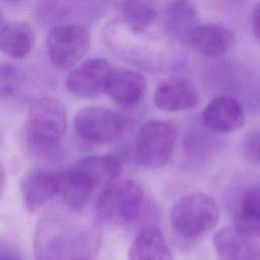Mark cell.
Here are the masks:
<instances>
[{
    "instance_id": "1",
    "label": "cell",
    "mask_w": 260,
    "mask_h": 260,
    "mask_svg": "<svg viewBox=\"0 0 260 260\" xmlns=\"http://www.w3.org/2000/svg\"><path fill=\"white\" fill-rule=\"evenodd\" d=\"M78 212H51L40 219L35 234L36 260H96L101 230Z\"/></svg>"
},
{
    "instance_id": "2",
    "label": "cell",
    "mask_w": 260,
    "mask_h": 260,
    "mask_svg": "<svg viewBox=\"0 0 260 260\" xmlns=\"http://www.w3.org/2000/svg\"><path fill=\"white\" fill-rule=\"evenodd\" d=\"M67 128V114L63 104L53 98L37 100L29 108L26 138L37 150H49L63 138Z\"/></svg>"
},
{
    "instance_id": "3",
    "label": "cell",
    "mask_w": 260,
    "mask_h": 260,
    "mask_svg": "<svg viewBox=\"0 0 260 260\" xmlns=\"http://www.w3.org/2000/svg\"><path fill=\"white\" fill-rule=\"evenodd\" d=\"M170 219L179 236L192 240L202 237L217 224L219 210L212 197L202 192H194L175 203Z\"/></svg>"
},
{
    "instance_id": "4",
    "label": "cell",
    "mask_w": 260,
    "mask_h": 260,
    "mask_svg": "<svg viewBox=\"0 0 260 260\" xmlns=\"http://www.w3.org/2000/svg\"><path fill=\"white\" fill-rule=\"evenodd\" d=\"M143 201V189L133 180L115 181L107 185L95 201L98 218L106 223L123 225L138 215Z\"/></svg>"
},
{
    "instance_id": "5",
    "label": "cell",
    "mask_w": 260,
    "mask_h": 260,
    "mask_svg": "<svg viewBox=\"0 0 260 260\" xmlns=\"http://www.w3.org/2000/svg\"><path fill=\"white\" fill-rule=\"evenodd\" d=\"M177 130L169 122L151 120L144 123L135 136V152L140 164L149 169L165 167L177 143Z\"/></svg>"
},
{
    "instance_id": "6",
    "label": "cell",
    "mask_w": 260,
    "mask_h": 260,
    "mask_svg": "<svg viewBox=\"0 0 260 260\" xmlns=\"http://www.w3.org/2000/svg\"><path fill=\"white\" fill-rule=\"evenodd\" d=\"M89 34L80 24H59L51 28L47 37V50L51 62L59 69L76 65L87 53Z\"/></svg>"
},
{
    "instance_id": "7",
    "label": "cell",
    "mask_w": 260,
    "mask_h": 260,
    "mask_svg": "<svg viewBox=\"0 0 260 260\" xmlns=\"http://www.w3.org/2000/svg\"><path fill=\"white\" fill-rule=\"evenodd\" d=\"M74 131L83 141L95 144L116 140L123 132L124 123L120 115L104 107H86L74 117Z\"/></svg>"
},
{
    "instance_id": "8",
    "label": "cell",
    "mask_w": 260,
    "mask_h": 260,
    "mask_svg": "<svg viewBox=\"0 0 260 260\" xmlns=\"http://www.w3.org/2000/svg\"><path fill=\"white\" fill-rule=\"evenodd\" d=\"M112 71L111 65L105 59L86 60L68 74L66 87L76 96L96 98L107 91Z\"/></svg>"
},
{
    "instance_id": "9",
    "label": "cell",
    "mask_w": 260,
    "mask_h": 260,
    "mask_svg": "<svg viewBox=\"0 0 260 260\" xmlns=\"http://www.w3.org/2000/svg\"><path fill=\"white\" fill-rule=\"evenodd\" d=\"M245 113L241 103L233 95L214 96L201 113L202 125L214 133H231L245 124Z\"/></svg>"
},
{
    "instance_id": "10",
    "label": "cell",
    "mask_w": 260,
    "mask_h": 260,
    "mask_svg": "<svg viewBox=\"0 0 260 260\" xmlns=\"http://www.w3.org/2000/svg\"><path fill=\"white\" fill-rule=\"evenodd\" d=\"M200 95L196 86L189 80L174 77L162 81L155 89L153 103L164 112H181L194 109Z\"/></svg>"
},
{
    "instance_id": "11",
    "label": "cell",
    "mask_w": 260,
    "mask_h": 260,
    "mask_svg": "<svg viewBox=\"0 0 260 260\" xmlns=\"http://www.w3.org/2000/svg\"><path fill=\"white\" fill-rule=\"evenodd\" d=\"M20 190L25 208L36 212L59 195V172L30 171L23 176Z\"/></svg>"
},
{
    "instance_id": "12",
    "label": "cell",
    "mask_w": 260,
    "mask_h": 260,
    "mask_svg": "<svg viewBox=\"0 0 260 260\" xmlns=\"http://www.w3.org/2000/svg\"><path fill=\"white\" fill-rule=\"evenodd\" d=\"M235 226L223 228L213 237V246L220 260H260V245Z\"/></svg>"
},
{
    "instance_id": "13",
    "label": "cell",
    "mask_w": 260,
    "mask_h": 260,
    "mask_svg": "<svg viewBox=\"0 0 260 260\" xmlns=\"http://www.w3.org/2000/svg\"><path fill=\"white\" fill-rule=\"evenodd\" d=\"M234 32L217 23L199 24L192 32L189 46L207 57H218L228 53L235 45Z\"/></svg>"
},
{
    "instance_id": "14",
    "label": "cell",
    "mask_w": 260,
    "mask_h": 260,
    "mask_svg": "<svg viewBox=\"0 0 260 260\" xmlns=\"http://www.w3.org/2000/svg\"><path fill=\"white\" fill-rule=\"evenodd\" d=\"M95 183L82 171L72 167L59 172V197L69 209L80 211L90 199Z\"/></svg>"
},
{
    "instance_id": "15",
    "label": "cell",
    "mask_w": 260,
    "mask_h": 260,
    "mask_svg": "<svg viewBox=\"0 0 260 260\" xmlns=\"http://www.w3.org/2000/svg\"><path fill=\"white\" fill-rule=\"evenodd\" d=\"M164 23L167 32L186 45L200 24L197 10L190 0H172L165 9Z\"/></svg>"
},
{
    "instance_id": "16",
    "label": "cell",
    "mask_w": 260,
    "mask_h": 260,
    "mask_svg": "<svg viewBox=\"0 0 260 260\" xmlns=\"http://www.w3.org/2000/svg\"><path fill=\"white\" fill-rule=\"evenodd\" d=\"M146 81L144 77L132 70L113 69L107 87V93L122 106H133L144 95Z\"/></svg>"
},
{
    "instance_id": "17",
    "label": "cell",
    "mask_w": 260,
    "mask_h": 260,
    "mask_svg": "<svg viewBox=\"0 0 260 260\" xmlns=\"http://www.w3.org/2000/svg\"><path fill=\"white\" fill-rule=\"evenodd\" d=\"M234 226L251 237H260V186L246 189L239 198L234 216Z\"/></svg>"
},
{
    "instance_id": "18",
    "label": "cell",
    "mask_w": 260,
    "mask_h": 260,
    "mask_svg": "<svg viewBox=\"0 0 260 260\" xmlns=\"http://www.w3.org/2000/svg\"><path fill=\"white\" fill-rule=\"evenodd\" d=\"M128 258L129 260H173V254L161 232L156 228H147L132 241Z\"/></svg>"
},
{
    "instance_id": "19",
    "label": "cell",
    "mask_w": 260,
    "mask_h": 260,
    "mask_svg": "<svg viewBox=\"0 0 260 260\" xmlns=\"http://www.w3.org/2000/svg\"><path fill=\"white\" fill-rule=\"evenodd\" d=\"M34 41V31L26 22L11 21L1 26L0 48L13 59L26 57L32 49Z\"/></svg>"
},
{
    "instance_id": "20",
    "label": "cell",
    "mask_w": 260,
    "mask_h": 260,
    "mask_svg": "<svg viewBox=\"0 0 260 260\" xmlns=\"http://www.w3.org/2000/svg\"><path fill=\"white\" fill-rule=\"evenodd\" d=\"M73 167L85 173L98 187L112 183L122 171L121 162L112 155H88L79 159Z\"/></svg>"
},
{
    "instance_id": "21",
    "label": "cell",
    "mask_w": 260,
    "mask_h": 260,
    "mask_svg": "<svg viewBox=\"0 0 260 260\" xmlns=\"http://www.w3.org/2000/svg\"><path fill=\"white\" fill-rule=\"evenodd\" d=\"M118 7L124 24L134 31L143 32L154 23L156 10L147 0H119Z\"/></svg>"
},
{
    "instance_id": "22",
    "label": "cell",
    "mask_w": 260,
    "mask_h": 260,
    "mask_svg": "<svg viewBox=\"0 0 260 260\" xmlns=\"http://www.w3.org/2000/svg\"><path fill=\"white\" fill-rule=\"evenodd\" d=\"M214 132L194 130L189 133L184 141V149L186 155L191 159H204L215 149L217 139L213 135Z\"/></svg>"
},
{
    "instance_id": "23",
    "label": "cell",
    "mask_w": 260,
    "mask_h": 260,
    "mask_svg": "<svg viewBox=\"0 0 260 260\" xmlns=\"http://www.w3.org/2000/svg\"><path fill=\"white\" fill-rule=\"evenodd\" d=\"M22 82V74L11 64H3L0 70V91L1 96L14 94Z\"/></svg>"
},
{
    "instance_id": "24",
    "label": "cell",
    "mask_w": 260,
    "mask_h": 260,
    "mask_svg": "<svg viewBox=\"0 0 260 260\" xmlns=\"http://www.w3.org/2000/svg\"><path fill=\"white\" fill-rule=\"evenodd\" d=\"M243 150L249 160L260 164V129H255L246 135Z\"/></svg>"
},
{
    "instance_id": "25",
    "label": "cell",
    "mask_w": 260,
    "mask_h": 260,
    "mask_svg": "<svg viewBox=\"0 0 260 260\" xmlns=\"http://www.w3.org/2000/svg\"><path fill=\"white\" fill-rule=\"evenodd\" d=\"M252 30L255 39L258 43H260V2L254 7L252 11Z\"/></svg>"
},
{
    "instance_id": "26",
    "label": "cell",
    "mask_w": 260,
    "mask_h": 260,
    "mask_svg": "<svg viewBox=\"0 0 260 260\" xmlns=\"http://www.w3.org/2000/svg\"><path fill=\"white\" fill-rule=\"evenodd\" d=\"M8 1H18V0H8Z\"/></svg>"
},
{
    "instance_id": "27",
    "label": "cell",
    "mask_w": 260,
    "mask_h": 260,
    "mask_svg": "<svg viewBox=\"0 0 260 260\" xmlns=\"http://www.w3.org/2000/svg\"><path fill=\"white\" fill-rule=\"evenodd\" d=\"M1 260H8V259H3V258H1Z\"/></svg>"
}]
</instances>
